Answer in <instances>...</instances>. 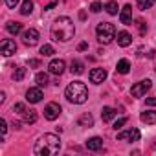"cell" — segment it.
Masks as SVG:
<instances>
[{
    "label": "cell",
    "instance_id": "obj_1",
    "mask_svg": "<svg viewBox=\"0 0 156 156\" xmlns=\"http://www.w3.org/2000/svg\"><path fill=\"white\" fill-rule=\"evenodd\" d=\"M73 35H75V26H73L70 17L55 19V22L51 24V37H53V41L68 42L70 39H73Z\"/></svg>",
    "mask_w": 156,
    "mask_h": 156
},
{
    "label": "cell",
    "instance_id": "obj_2",
    "mask_svg": "<svg viewBox=\"0 0 156 156\" xmlns=\"http://www.w3.org/2000/svg\"><path fill=\"white\" fill-rule=\"evenodd\" d=\"M61 151V138L55 134H44L33 147L35 156H53Z\"/></svg>",
    "mask_w": 156,
    "mask_h": 156
},
{
    "label": "cell",
    "instance_id": "obj_3",
    "mask_svg": "<svg viewBox=\"0 0 156 156\" xmlns=\"http://www.w3.org/2000/svg\"><path fill=\"white\" fill-rule=\"evenodd\" d=\"M66 99L73 105H81L88 99V90H87V85L81 83V81H73L66 87V92H64Z\"/></svg>",
    "mask_w": 156,
    "mask_h": 156
},
{
    "label": "cell",
    "instance_id": "obj_4",
    "mask_svg": "<svg viewBox=\"0 0 156 156\" xmlns=\"http://www.w3.org/2000/svg\"><path fill=\"white\" fill-rule=\"evenodd\" d=\"M96 35L101 44H110L116 39V28L110 22H99L96 28Z\"/></svg>",
    "mask_w": 156,
    "mask_h": 156
},
{
    "label": "cell",
    "instance_id": "obj_5",
    "mask_svg": "<svg viewBox=\"0 0 156 156\" xmlns=\"http://www.w3.org/2000/svg\"><path fill=\"white\" fill-rule=\"evenodd\" d=\"M151 81L149 79H143V81H140V83H136L132 88H130V94H132V98H143L145 94H147V90H151Z\"/></svg>",
    "mask_w": 156,
    "mask_h": 156
},
{
    "label": "cell",
    "instance_id": "obj_6",
    "mask_svg": "<svg viewBox=\"0 0 156 156\" xmlns=\"http://www.w3.org/2000/svg\"><path fill=\"white\" fill-rule=\"evenodd\" d=\"M61 112H62V110H61V105H57V103H48V105L44 107V118H46L48 121L57 119Z\"/></svg>",
    "mask_w": 156,
    "mask_h": 156
},
{
    "label": "cell",
    "instance_id": "obj_7",
    "mask_svg": "<svg viewBox=\"0 0 156 156\" xmlns=\"http://www.w3.org/2000/svg\"><path fill=\"white\" fill-rule=\"evenodd\" d=\"M22 42H24L26 46H35V44L39 42V31H37L35 28L26 30V31L22 33Z\"/></svg>",
    "mask_w": 156,
    "mask_h": 156
},
{
    "label": "cell",
    "instance_id": "obj_8",
    "mask_svg": "<svg viewBox=\"0 0 156 156\" xmlns=\"http://www.w3.org/2000/svg\"><path fill=\"white\" fill-rule=\"evenodd\" d=\"M17 51V44H15V41H11V39H4L2 42H0V53H2L4 57H9V55H13Z\"/></svg>",
    "mask_w": 156,
    "mask_h": 156
},
{
    "label": "cell",
    "instance_id": "obj_9",
    "mask_svg": "<svg viewBox=\"0 0 156 156\" xmlns=\"http://www.w3.org/2000/svg\"><path fill=\"white\" fill-rule=\"evenodd\" d=\"M105 79H107V70L105 68H94V70H90V83L101 85Z\"/></svg>",
    "mask_w": 156,
    "mask_h": 156
},
{
    "label": "cell",
    "instance_id": "obj_10",
    "mask_svg": "<svg viewBox=\"0 0 156 156\" xmlns=\"http://www.w3.org/2000/svg\"><path fill=\"white\" fill-rule=\"evenodd\" d=\"M64 68H66V62H64L62 59H53V61L48 64V70H50V73H53V75H62V73H64Z\"/></svg>",
    "mask_w": 156,
    "mask_h": 156
},
{
    "label": "cell",
    "instance_id": "obj_11",
    "mask_svg": "<svg viewBox=\"0 0 156 156\" xmlns=\"http://www.w3.org/2000/svg\"><path fill=\"white\" fill-rule=\"evenodd\" d=\"M140 136H141V134H140L138 129H130V130L119 132V134H118V141H138Z\"/></svg>",
    "mask_w": 156,
    "mask_h": 156
},
{
    "label": "cell",
    "instance_id": "obj_12",
    "mask_svg": "<svg viewBox=\"0 0 156 156\" xmlns=\"http://www.w3.org/2000/svg\"><path fill=\"white\" fill-rule=\"evenodd\" d=\"M119 20H121V24H125V26H129V24L132 22V6H130V4L123 6V9L119 11Z\"/></svg>",
    "mask_w": 156,
    "mask_h": 156
},
{
    "label": "cell",
    "instance_id": "obj_13",
    "mask_svg": "<svg viewBox=\"0 0 156 156\" xmlns=\"http://www.w3.org/2000/svg\"><path fill=\"white\" fill-rule=\"evenodd\" d=\"M116 41H118L119 46L127 48V46L132 44V35H130L129 31H118V33H116Z\"/></svg>",
    "mask_w": 156,
    "mask_h": 156
},
{
    "label": "cell",
    "instance_id": "obj_14",
    "mask_svg": "<svg viewBox=\"0 0 156 156\" xmlns=\"http://www.w3.org/2000/svg\"><path fill=\"white\" fill-rule=\"evenodd\" d=\"M42 99V90H41V87L39 88H30L28 92H26V101H30V103H39Z\"/></svg>",
    "mask_w": 156,
    "mask_h": 156
},
{
    "label": "cell",
    "instance_id": "obj_15",
    "mask_svg": "<svg viewBox=\"0 0 156 156\" xmlns=\"http://www.w3.org/2000/svg\"><path fill=\"white\" fill-rule=\"evenodd\" d=\"M87 149H88V151H101V149H103V140H101L99 136L90 138V140L87 141Z\"/></svg>",
    "mask_w": 156,
    "mask_h": 156
},
{
    "label": "cell",
    "instance_id": "obj_16",
    "mask_svg": "<svg viewBox=\"0 0 156 156\" xmlns=\"http://www.w3.org/2000/svg\"><path fill=\"white\" fill-rule=\"evenodd\" d=\"M140 119L143 123H147V125H154L156 123V110H145V112H141Z\"/></svg>",
    "mask_w": 156,
    "mask_h": 156
},
{
    "label": "cell",
    "instance_id": "obj_17",
    "mask_svg": "<svg viewBox=\"0 0 156 156\" xmlns=\"http://www.w3.org/2000/svg\"><path fill=\"white\" fill-rule=\"evenodd\" d=\"M77 123H79V127H92V125H94V118H92V114L85 112V114H81V116H79Z\"/></svg>",
    "mask_w": 156,
    "mask_h": 156
},
{
    "label": "cell",
    "instance_id": "obj_18",
    "mask_svg": "<svg viewBox=\"0 0 156 156\" xmlns=\"http://www.w3.org/2000/svg\"><path fill=\"white\" fill-rule=\"evenodd\" d=\"M129 70H130V62H129V59H119L118 61V66H116V72L118 73H129Z\"/></svg>",
    "mask_w": 156,
    "mask_h": 156
},
{
    "label": "cell",
    "instance_id": "obj_19",
    "mask_svg": "<svg viewBox=\"0 0 156 156\" xmlns=\"http://www.w3.org/2000/svg\"><path fill=\"white\" fill-rule=\"evenodd\" d=\"M70 72L72 73H75V75H81L83 72H85V64L81 62V61H72V64H70Z\"/></svg>",
    "mask_w": 156,
    "mask_h": 156
},
{
    "label": "cell",
    "instance_id": "obj_20",
    "mask_svg": "<svg viewBox=\"0 0 156 156\" xmlns=\"http://www.w3.org/2000/svg\"><path fill=\"white\" fill-rule=\"evenodd\" d=\"M116 116V110L112 107H103V112H101V119L103 121H112Z\"/></svg>",
    "mask_w": 156,
    "mask_h": 156
},
{
    "label": "cell",
    "instance_id": "obj_21",
    "mask_svg": "<svg viewBox=\"0 0 156 156\" xmlns=\"http://www.w3.org/2000/svg\"><path fill=\"white\" fill-rule=\"evenodd\" d=\"M6 30H8L11 35H17V33L22 31V24H20V22H8V24H6Z\"/></svg>",
    "mask_w": 156,
    "mask_h": 156
},
{
    "label": "cell",
    "instance_id": "obj_22",
    "mask_svg": "<svg viewBox=\"0 0 156 156\" xmlns=\"http://www.w3.org/2000/svg\"><path fill=\"white\" fill-rule=\"evenodd\" d=\"M35 81H37V85L42 88V87H46L50 81H48V73H44V72H39L37 75H35Z\"/></svg>",
    "mask_w": 156,
    "mask_h": 156
},
{
    "label": "cell",
    "instance_id": "obj_23",
    "mask_svg": "<svg viewBox=\"0 0 156 156\" xmlns=\"http://www.w3.org/2000/svg\"><path fill=\"white\" fill-rule=\"evenodd\" d=\"M154 2H156V0H136V6H138L141 11H145V9H151V8L154 6Z\"/></svg>",
    "mask_w": 156,
    "mask_h": 156
},
{
    "label": "cell",
    "instance_id": "obj_24",
    "mask_svg": "<svg viewBox=\"0 0 156 156\" xmlns=\"http://www.w3.org/2000/svg\"><path fill=\"white\" fill-rule=\"evenodd\" d=\"M22 116H24V123H30V125H31V123L37 121V112H35V110H26Z\"/></svg>",
    "mask_w": 156,
    "mask_h": 156
},
{
    "label": "cell",
    "instance_id": "obj_25",
    "mask_svg": "<svg viewBox=\"0 0 156 156\" xmlns=\"http://www.w3.org/2000/svg\"><path fill=\"white\" fill-rule=\"evenodd\" d=\"M31 11H33V2H31V0H24L22 6H20V13L22 15H30Z\"/></svg>",
    "mask_w": 156,
    "mask_h": 156
},
{
    "label": "cell",
    "instance_id": "obj_26",
    "mask_svg": "<svg viewBox=\"0 0 156 156\" xmlns=\"http://www.w3.org/2000/svg\"><path fill=\"white\" fill-rule=\"evenodd\" d=\"M105 9H107V13L108 15H118V2H114V0H110V2H107V6H105Z\"/></svg>",
    "mask_w": 156,
    "mask_h": 156
},
{
    "label": "cell",
    "instance_id": "obj_27",
    "mask_svg": "<svg viewBox=\"0 0 156 156\" xmlns=\"http://www.w3.org/2000/svg\"><path fill=\"white\" fill-rule=\"evenodd\" d=\"M26 72H28V70H26V68H22V66H20V68H17V70L13 72V79H15V81H22L24 77H26Z\"/></svg>",
    "mask_w": 156,
    "mask_h": 156
},
{
    "label": "cell",
    "instance_id": "obj_28",
    "mask_svg": "<svg viewBox=\"0 0 156 156\" xmlns=\"http://www.w3.org/2000/svg\"><path fill=\"white\" fill-rule=\"evenodd\" d=\"M55 53V50H53V46H50V44H44L42 48H41V55H44V57H51Z\"/></svg>",
    "mask_w": 156,
    "mask_h": 156
},
{
    "label": "cell",
    "instance_id": "obj_29",
    "mask_svg": "<svg viewBox=\"0 0 156 156\" xmlns=\"http://www.w3.org/2000/svg\"><path fill=\"white\" fill-rule=\"evenodd\" d=\"M90 9H92V13H99L103 9V6H101V2H98V0H96V2L90 4Z\"/></svg>",
    "mask_w": 156,
    "mask_h": 156
},
{
    "label": "cell",
    "instance_id": "obj_30",
    "mask_svg": "<svg viewBox=\"0 0 156 156\" xmlns=\"http://www.w3.org/2000/svg\"><path fill=\"white\" fill-rule=\"evenodd\" d=\"M136 26H138V30H140V33H141V35H145V31H147V28H145V22H143L141 19H138V20H136Z\"/></svg>",
    "mask_w": 156,
    "mask_h": 156
},
{
    "label": "cell",
    "instance_id": "obj_31",
    "mask_svg": "<svg viewBox=\"0 0 156 156\" xmlns=\"http://www.w3.org/2000/svg\"><path fill=\"white\" fill-rule=\"evenodd\" d=\"M13 112H19V114H24V112H26V107H24V103H17V105L13 107Z\"/></svg>",
    "mask_w": 156,
    "mask_h": 156
},
{
    "label": "cell",
    "instance_id": "obj_32",
    "mask_svg": "<svg viewBox=\"0 0 156 156\" xmlns=\"http://www.w3.org/2000/svg\"><path fill=\"white\" fill-rule=\"evenodd\" d=\"M127 121H129L127 118H119V119H118V121L114 123V129H116V130H118V129H121V127H123V125H125Z\"/></svg>",
    "mask_w": 156,
    "mask_h": 156
},
{
    "label": "cell",
    "instance_id": "obj_33",
    "mask_svg": "<svg viewBox=\"0 0 156 156\" xmlns=\"http://www.w3.org/2000/svg\"><path fill=\"white\" fill-rule=\"evenodd\" d=\"M0 129H2V134L8 132V123H6V119H0Z\"/></svg>",
    "mask_w": 156,
    "mask_h": 156
},
{
    "label": "cell",
    "instance_id": "obj_34",
    "mask_svg": "<svg viewBox=\"0 0 156 156\" xmlns=\"http://www.w3.org/2000/svg\"><path fill=\"white\" fill-rule=\"evenodd\" d=\"M19 2H20V0H6V6H8V8H15Z\"/></svg>",
    "mask_w": 156,
    "mask_h": 156
},
{
    "label": "cell",
    "instance_id": "obj_35",
    "mask_svg": "<svg viewBox=\"0 0 156 156\" xmlns=\"http://www.w3.org/2000/svg\"><path fill=\"white\" fill-rule=\"evenodd\" d=\"M30 66L31 68H37V66H41V61L39 59H30Z\"/></svg>",
    "mask_w": 156,
    "mask_h": 156
},
{
    "label": "cell",
    "instance_id": "obj_36",
    "mask_svg": "<svg viewBox=\"0 0 156 156\" xmlns=\"http://www.w3.org/2000/svg\"><path fill=\"white\" fill-rule=\"evenodd\" d=\"M87 48H88V42H81L79 46H77V50H79V51H85Z\"/></svg>",
    "mask_w": 156,
    "mask_h": 156
},
{
    "label": "cell",
    "instance_id": "obj_37",
    "mask_svg": "<svg viewBox=\"0 0 156 156\" xmlns=\"http://www.w3.org/2000/svg\"><path fill=\"white\" fill-rule=\"evenodd\" d=\"M147 105H151V107H156V98H149V99H147Z\"/></svg>",
    "mask_w": 156,
    "mask_h": 156
}]
</instances>
